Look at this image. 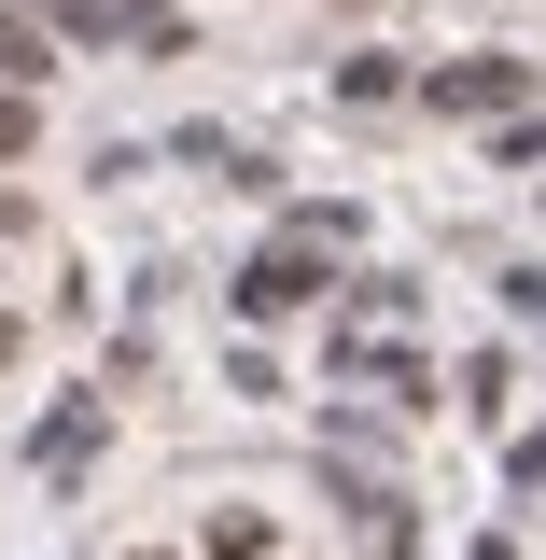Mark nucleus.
Returning <instances> with one entry per match:
<instances>
[{"instance_id":"nucleus-1","label":"nucleus","mask_w":546,"mask_h":560,"mask_svg":"<svg viewBox=\"0 0 546 560\" xmlns=\"http://www.w3.org/2000/svg\"><path fill=\"white\" fill-rule=\"evenodd\" d=\"M0 70H14V84H43V28H14V14H0Z\"/></svg>"},{"instance_id":"nucleus-2","label":"nucleus","mask_w":546,"mask_h":560,"mask_svg":"<svg viewBox=\"0 0 546 560\" xmlns=\"http://www.w3.org/2000/svg\"><path fill=\"white\" fill-rule=\"evenodd\" d=\"M14 154H28V98H0V168H14Z\"/></svg>"},{"instance_id":"nucleus-3","label":"nucleus","mask_w":546,"mask_h":560,"mask_svg":"<svg viewBox=\"0 0 546 560\" xmlns=\"http://www.w3.org/2000/svg\"><path fill=\"white\" fill-rule=\"evenodd\" d=\"M0 350H14V323H0Z\"/></svg>"},{"instance_id":"nucleus-4","label":"nucleus","mask_w":546,"mask_h":560,"mask_svg":"<svg viewBox=\"0 0 546 560\" xmlns=\"http://www.w3.org/2000/svg\"><path fill=\"white\" fill-rule=\"evenodd\" d=\"M0 224H14V210H0Z\"/></svg>"}]
</instances>
